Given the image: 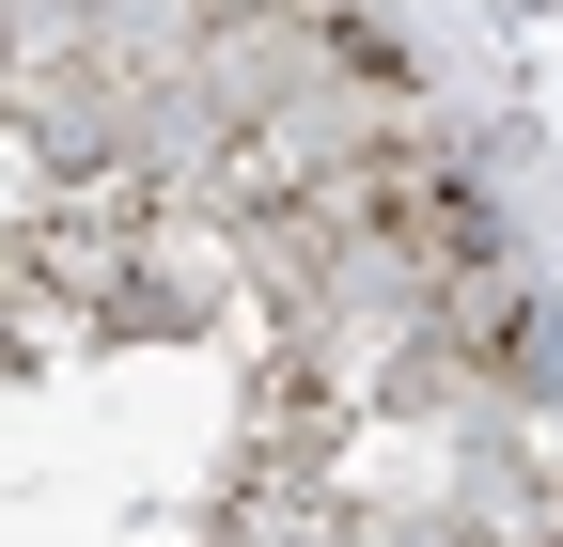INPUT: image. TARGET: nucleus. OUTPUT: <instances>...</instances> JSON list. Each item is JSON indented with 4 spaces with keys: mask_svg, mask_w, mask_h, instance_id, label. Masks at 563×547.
Masks as SVG:
<instances>
[{
    "mask_svg": "<svg viewBox=\"0 0 563 547\" xmlns=\"http://www.w3.org/2000/svg\"><path fill=\"white\" fill-rule=\"evenodd\" d=\"M376 220H391L407 250H439V266H485V220L439 188V157H391V172H376Z\"/></svg>",
    "mask_w": 563,
    "mask_h": 547,
    "instance_id": "f257e3e1",
    "label": "nucleus"
}]
</instances>
